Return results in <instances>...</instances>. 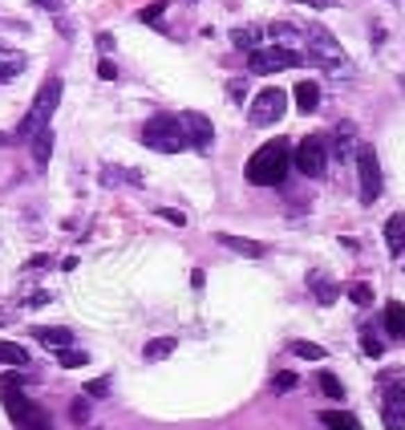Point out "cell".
<instances>
[{"mask_svg":"<svg viewBox=\"0 0 405 430\" xmlns=\"http://www.w3.org/2000/svg\"><path fill=\"white\" fill-rule=\"evenodd\" d=\"M288 167H292V143L288 138H272V143H263L251 159H247V183H256V187H276V183H284Z\"/></svg>","mask_w":405,"mask_h":430,"instance_id":"obj_1","label":"cell"},{"mask_svg":"<svg viewBox=\"0 0 405 430\" xmlns=\"http://www.w3.org/2000/svg\"><path fill=\"white\" fill-rule=\"evenodd\" d=\"M33 378H21V374H4L0 378V398H4V410L13 418L17 430H49V418L41 414V406H33L21 394V385H28Z\"/></svg>","mask_w":405,"mask_h":430,"instance_id":"obj_2","label":"cell"},{"mask_svg":"<svg viewBox=\"0 0 405 430\" xmlns=\"http://www.w3.org/2000/svg\"><path fill=\"white\" fill-rule=\"evenodd\" d=\"M61 77H49L45 86L37 90V97H33V106H28V118L17 126V138H33V134H41V130H49V118L57 114V106H61Z\"/></svg>","mask_w":405,"mask_h":430,"instance_id":"obj_3","label":"cell"},{"mask_svg":"<svg viewBox=\"0 0 405 430\" xmlns=\"http://www.w3.org/2000/svg\"><path fill=\"white\" fill-rule=\"evenodd\" d=\"M142 143L150 150H163V154H179L187 150V134H183V122L167 118V114H154L142 122Z\"/></svg>","mask_w":405,"mask_h":430,"instance_id":"obj_4","label":"cell"},{"mask_svg":"<svg viewBox=\"0 0 405 430\" xmlns=\"http://www.w3.org/2000/svg\"><path fill=\"white\" fill-rule=\"evenodd\" d=\"M308 57L304 53H296V49H284V45H260L247 53V70L267 77V73H280V70H296V65H304Z\"/></svg>","mask_w":405,"mask_h":430,"instance_id":"obj_5","label":"cell"},{"mask_svg":"<svg viewBox=\"0 0 405 430\" xmlns=\"http://www.w3.org/2000/svg\"><path fill=\"white\" fill-rule=\"evenodd\" d=\"M292 163L300 175H308V179H320L324 167H329V143L320 138V134H308V138H300V146L292 150Z\"/></svg>","mask_w":405,"mask_h":430,"instance_id":"obj_6","label":"cell"},{"mask_svg":"<svg viewBox=\"0 0 405 430\" xmlns=\"http://www.w3.org/2000/svg\"><path fill=\"white\" fill-rule=\"evenodd\" d=\"M357 179H361V203L381 199V163L373 146H357Z\"/></svg>","mask_w":405,"mask_h":430,"instance_id":"obj_7","label":"cell"},{"mask_svg":"<svg viewBox=\"0 0 405 430\" xmlns=\"http://www.w3.org/2000/svg\"><path fill=\"white\" fill-rule=\"evenodd\" d=\"M284 110H288V94L272 86V90H263V94L247 106V118L256 122V126H272V122L284 118Z\"/></svg>","mask_w":405,"mask_h":430,"instance_id":"obj_8","label":"cell"},{"mask_svg":"<svg viewBox=\"0 0 405 430\" xmlns=\"http://www.w3.org/2000/svg\"><path fill=\"white\" fill-rule=\"evenodd\" d=\"M381 422L385 430H405V382H385Z\"/></svg>","mask_w":405,"mask_h":430,"instance_id":"obj_9","label":"cell"},{"mask_svg":"<svg viewBox=\"0 0 405 430\" xmlns=\"http://www.w3.org/2000/svg\"><path fill=\"white\" fill-rule=\"evenodd\" d=\"M183 122V134H187V146H199V150H211L215 143V126L207 114H199V110H187V114H179Z\"/></svg>","mask_w":405,"mask_h":430,"instance_id":"obj_10","label":"cell"},{"mask_svg":"<svg viewBox=\"0 0 405 430\" xmlns=\"http://www.w3.org/2000/svg\"><path fill=\"white\" fill-rule=\"evenodd\" d=\"M28 333H33V341H41L49 349H69L73 345V333L69 329H57V325H33Z\"/></svg>","mask_w":405,"mask_h":430,"instance_id":"obj_11","label":"cell"},{"mask_svg":"<svg viewBox=\"0 0 405 430\" xmlns=\"http://www.w3.org/2000/svg\"><path fill=\"white\" fill-rule=\"evenodd\" d=\"M219 244H223V248H231V252H239V256H251V260H260L263 252H267V248H263L260 239H247V236H231V232H219Z\"/></svg>","mask_w":405,"mask_h":430,"instance_id":"obj_12","label":"cell"},{"mask_svg":"<svg viewBox=\"0 0 405 430\" xmlns=\"http://www.w3.org/2000/svg\"><path fill=\"white\" fill-rule=\"evenodd\" d=\"M263 37H267V29H263V24H239V29H231V45L243 49V53L260 49Z\"/></svg>","mask_w":405,"mask_h":430,"instance_id":"obj_13","label":"cell"},{"mask_svg":"<svg viewBox=\"0 0 405 430\" xmlns=\"http://www.w3.org/2000/svg\"><path fill=\"white\" fill-rule=\"evenodd\" d=\"M385 248H389L393 260L405 256V215H393V219L385 223Z\"/></svg>","mask_w":405,"mask_h":430,"instance_id":"obj_14","label":"cell"},{"mask_svg":"<svg viewBox=\"0 0 405 430\" xmlns=\"http://www.w3.org/2000/svg\"><path fill=\"white\" fill-rule=\"evenodd\" d=\"M357 134H353V126H349V122H340V126H336V143H333V154L336 159H353V154H357Z\"/></svg>","mask_w":405,"mask_h":430,"instance_id":"obj_15","label":"cell"},{"mask_svg":"<svg viewBox=\"0 0 405 430\" xmlns=\"http://www.w3.org/2000/svg\"><path fill=\"white\" fill-rule=\"evenodd\" d=\"M24 73V53L17 49H0V81H13Z\"/></svg>","mask_w":405,"mask_h":430,"instance_id":"obj_16","label":"cell"},{"mask_svg":"<svg viewBox=\"0 0 405 430\" xmlns=\"http://www.w3.org/2000/svg\"><path fill=\"white\" fill-rule=\"evenodd\" d=\"M308 288L316 292V301H320V305H333V301H336V292H340V288H336L333 280L324 276V272H312V276H308Z\"/></svg>","mask_w":405,"mask_h":430,"instance_id":"obj_17","label":"cell"},{"mask_svg":"<svg viewBox=\"0 0 405 430\" xmlns=\"http://www.w3.org/2000/svg\"><path fill=\"white\" fill-rule=\"evenodd\" d=\"M316 106H320V86H316V81H300V86H296V110L312 114Z\"/></svg>","mask_w":405,"mask_h":430,"instance_id":"obj_18","label":"cell"},{"mask_svg":"<svg viewBox=\"0 0 405 430\" xmlns=\"http://www.w3.org/2000/svg\"><path fill=\"white\" fill-rule=\"evenodd\" d=\"M385 329H389V337H405V305L402 301L385 305Z\"/></svg>","mask_w":405,"mask_h":430,"instance_id":"obj_19","label":"cell"},{"mask_svg":"<svg viewBox=\"0 0 405 430\" xmlns=\"http://www.w3.org/2000/svg\"><path fill=\"white\" fill-rule=\"evenodd\" d=\"M320 422H324L329 430H361V422L349 414V410H324V414H320Z\"/></svg>","mask_w":405,"mask_h":430,"instance_id":"obj_20","label":"cell"},{"mask_svg":"<svg viewBox=\"0 0 405 430\" xmlns=\"http://www.w3.org/2000/svg\"><path fill=\"white\" fill-rule=\"evenodd\" d=\"M0 365H13V369H24L28 365V353L13 341H0Z\"/></svg>","mask_w":405,"mask_h":430,"instance_id":"obj_21","label":"cell"},{"mask_svg":"<svg viewBox=\"0 0 405 430\" xmlns=\"http://www.w3.org/2000/svg\"><path fill=\"white\" fill-rule=\"evenodd\" d=\"M170 353H174V337H154V341L142 349L146 361H163V358H170Z\"/></svg>","mask_w":405,"mask_h":430,"instance_id":"obj_22","label":"cell"},{"mask_svg":"<svg viewBox=\"0 0 405 430\" xmlns=\"http://www.w3.org/2000/svg\"><path fill=\"white\" fill-rule=\"evenodd\" d=\"M49 154H53V130H41V134L33 138V163H37V167H45Z\"/></svg>","mask_w":405,"mask_h":430,"instance_id":"obj_23","label":"cell"},{"mask_svg":"<svg viewBox=\"0 0 405 430\" xmlns=\"http://www.w3.org/2000/svg\"><path fill=\"white\" fill-rule=\"evenodd\" d=\"M361 349H365V358H381V353H385L381 337L373 333V329H365V333H361Z\"/></svg>","mask_w":405,"mask_h":430,"instance_id":"obj_24","label":"cell"},{"mask_svg":"<svg viewBox=\"0 0 405 430\" xmlns=\"http://www.w3.org/2000/svg\"><path fill=\"white\" fill-rule=\"evenodd\" d=\"M57 361H61L65 369H77V365L90 361V353H85V349H57Z\"/></svg>","mask_w":405,"mask_h":430,"instance_id":"obj_25","label":"cell"},{"mask_svg":"<svg viewBox=\"0 0 405 430\" xmlns=\"http://www.w3.org/2000/svg\"><path fill=\"white\" fill-rule=\"evenodd\" d=\"M320 390H324V398H333V402L345 398V385L336 382V374H320Z\"/></svg>","mask_w":405,"mask_h":430,"instance_id":"obj_26","label":"cell"},{"mask_svg":"<svg viewBox=\"0 0 405 430\" xmlns=\"http://www.w3.org/2000/svg\"><path fill=\"white\" fill-rule=\"evenodd\" d=\"M292 353H296V358H304V361H320V358H324V349H320V345H312V341H296V345H292Z\"/></svg>","mask_w":405,"mask_h":430,"instance_id":"obj_27","label":"cell"},{"mask_svg":"<svg viewBox=\"0 0 405 430\" xmlns=\"http://www.w3.org/2000/svg\"><path fill=\"white\" fill-rule=\"evenodd\" d=\"M69 418L77 422V427H85V422H90V402H85V398H73V402H69Z\"/></svg>","mask_w":405,"mask_h":430,"instance_id":"obj_28","label":"cell"},{"mask_svg":"<svg viewBox=\"0 0 405 430\" xmlns=\"http://www.w3.org/2000/svg\"><path fill=\"white\" fill-rule=\"evenodd\" d=\"M349 301L361 305V309H365V305H373V288H369V285H353V288H349Z\"/></svg>","mask_w":405,"mask_h":430,"instance_id":"obj_29","label":"cell"},{"mask_svg":"<svg viewBox=\"0 0 405 430\" xmlns=\"http://www.w3.org/2000/svg\"><path fill=\"white\" fill-rule=\"evenodd\" d=\"M163 13H167V0H154V4H146L142 13H138V21H150V24H154Z\"/></svg>","mask_w":405,"mask_h":430,"instance_id":"obj_30","label":"cell"},{"mask_svg":"<svg viewBox=\"0 0 405 430\" xmlns=\"http://www.w3.org/2000/svg\"><path fill=\"white\" fill-rule=\"evenodd\" d=\"M296 382H300V378H296L292 369H280V374H276V382H272V385H276L280 394H288V390H292V385H296Z\"/></svg>","mask_w":405,"mask_h":430,"instance_id":"obj_31","label":"cell"},{"mask_svg":"<svg viewBox=\"0 0 405 430\" xmlns=\"http://www.w3.org/2000/svg\"><path fill=\"white\" fill-rule=\"evenodd\" d=\"M243 94H247L243 77H231V81H227V97H231V102H243Z\"/></svg>","mask_w":405,"mask_h":430,"instance_id":"obj_32","label":"cell"},{"mask_svg":"<svg viewBox=\"0 0 405 430\" xmlns=\"http://www.w3.org/2000/svg\"><path fill=\"white\" fill-rule=\"evenodd\" d=\"M85 394H90V398H106V394H110V382H106V378H97V382L85 385Z\"/></svg>","mask_w":405,"mask_h":430,"instance_id":"obj_33","label":"cell"},{"mask_svg":"<svg viewBox=\"0 0 405 430\" xmlns=\"http://www.w3.org/2000/svg\"><path fill=\"white\" fill-rule=\"evenodd\" d=\"M97 73H101V77H106V81H114V77H118V65H114V61H106V57H101V61H97Z\"/></svg>","mask_w":405,"mask_h":430,"instance_id":"obj_34","label":"cell"},{"mask_svg":"<svg viewBox=\"0 0 405 430\" xmlns=\"http://www.w3.org/2000/svg\"><path fill=\"white\" fill-rule=\"evenodd\" d=\"M158 215H163L167 223H174V228H183V223H187V215H183V212H158Z\"/></svg>","mask_w":405,"mask_h":430,"instance_id":"obj_35","label":"cell"},{"mask_svg":"<svg viewBox=\"0 0 405 430\" xmlns=\"http://www.w3.org/2000/svg\"><path fill=\"white\" fill-rule=\"evenodd\" d=\"M33 4H41V8H49V13H61V0H33Z\"/></svg>","mask_w":405,"mask_h":430,"instance_id":"obj_36","label":"cell"},{"mask_svg":"<svg viewBox=\"0 0 405 430\" xmlns=\"http://www.w3.org/2000/svg\"><path fill=\"white\" fill-rule=\"evenodd\" d=\"M97 49H114V37H110V33H97Z\"/></svg>","mask_w":405,"mask_h":430,"instance_id":"obj_37","label":"cell"},{"mask_svg":"<svg viewBox=\"0 0 405 430\" xmlns=\"http://www.w3.org/2000/svg\"><path fill=\"white\" fill-rule=\"evenodd\" d=\"M4 143H13V134H0V146H4Z\"/></svg>","mask_w":405,"mask_h":430,"instance_id":"obj_38","label":"cell"},{"mask_svg":"<svg viewBox=\"0 0 405 430\" xmlns=\"http://www.w3.org/2000/svg\"><path fill=\"white\" fill-rule=\"evenodd\" d=\"M0 325H8V312H0Z\"/></svg>","mask_w":405,"mask_h":430,"instance_id":"obj_39","label":"cell"}]
</instances>
